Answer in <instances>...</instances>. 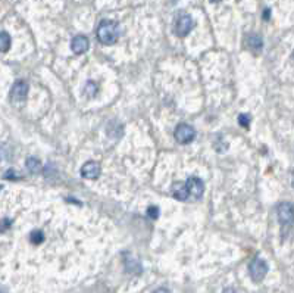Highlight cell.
I'll return each instance as SVG.
<instances>
[{"label":"cell","mask_w":294,"mask_h":293,"mask_svg":"<svg viewBox=\"0 0 294 293\" xmlns=\"http://www.w3.org/2000/svg\"><path fill=\"white\" fill-rule=\"evenodd\" d=\"M268 18H269V11L266 9V11H265V19H268Z\"/></svg>","instance_id":"cell-20"},{"label":"cell","mask_w":294,"mask_h":293,"mask_svg":"<svg viewBox=\"0 0 294 293\" xmlns=\"http://www.w3.org/2000/svg\"><path fill=\"white\" fill-rule=\"evenodd\" d=\"M11 225H12V221H11L9 218H3V220H0V233H5L6 230H9V228H11Z\"/></svg>","instance_id":"cell-16"},{"label":"cell","mask_w":294,"mask_h":293,"mask_svg":"<svg viewBox=\"0 0 294 293\" xmlns=\"http://www.w3.org/2000/svg\"><path fill=\"white\" fill-rule=\"evenodd\" d=\"M11 49V35L6 31H0V53H6Z\"/></svg>","instance_id":"cell-12"},{"label":"cell","mask_w":294,"mask_h":293,"mask_svg":"<svg viewBox=\"0 0 294 293\" xmlns=\"http://www.w3.org/2000/svg\"><path fill=\"white\" fill-rule=\"evenodd\" d=\"M147 215H149L152 220H157V218H159V208L150 207L147 209Z\"/></svg>","instance_id":"cell-17"},{"label":"cell","mask_w":294,"mask_h":293,"mask_svg":"<svg viewBox=\"0 0 294 293\" xmlns=\"http://www.w3.org/2000/svg\"><path fill=\"white\" fill-rule=\"evenodd\" d=\"M210 2H213V3H218V2H221V0H210Z\"/></svg>","instance_id":"cell-21"},{"label":"cell","mask_w":294,"mask_h":293,"mask_svg":"<svg viewBox=\"0 0 294 293\" xmlns=\"http://www.w3.org/2000/svg\"><path fill=\"white\" fill-rule=\"evenodd\" d=\"M222 293H236V290H234L232 287H226V289H224V292Z\"/></svg>","instance_id":"cell-19"},{"label":"cell","mask_w":294,"mask_h":293,"mask_svg":"<svg viewBox=\"0 0 294 293\" xmlns=\"http://www.w3.org/2000/svg\"><path fill=\"white\" fill-rule=\"evenodd\" d=\"M186 187H187V194H189V201L196 202L203 196L205 191V184L199 177H190L186 181Z\"/></svg>","instance_id":"cell-3"},{"label":"cell","mask_w":294,"mask_h":293,"mask_svg":"<svg viewBox=\"0 0 294 293\" xmlns=\"http://www.w3.org/2000/svg\"><path fill=\"white\" fill-rule=\"evenodd\" d=\"M249 273L255 283H259L268 274V264L263 259L255 258L249 265Z\"/></svg>","instance_id":"cell-4"},{"label":"cell","mask_w":294,"mask_h":293,"mask_svg":"<svg viewBox=\"0 0 294 293\" xmlns=\"http://www.w3.org/2000/svg\"><path fill=\"white\" fill-rule=\"evenodd\" d=\"M247 46L253 51V52H259L260 49H262V38H260L259 35H249L247 37Z\"/></svg>","instance_id":"cell-11"},{"label":"cell","mask_w":294,"mask_h":293,"mask_svg":"<svg viewBox=\"0 0 294 293\" xmlns=\"http://www.w3.org/2000/svg\"><path fill=\"white\" fill-rule=\"evenodd\" d=\"M194 27V21L190 15L187 14H180L177 19H175V24H173V31L178 37H186V35L190 33Z\"/></svg>","instance_id":"cell-2"},{"label":"cell","mask_w":294,"mask_h":293,"mask_svg":"<svg viewBox=\"0 0 294 293\" xmlns=\"http://www.w3.org/2000/svg\"><path fill=\"white\" fill-rule=\"evenodd\" d=\"M100 173H102L100 165L97 162H93V161L84 164L83 168H81V175L84 178H87V180H96V178H99Z\"/></svg>","instance_id":"cell-7"},{"label":"cell","mask_w":294,"mask_h":293,"mask_svg":"<svg viewBox=\"0 0 294 293\" xmlns=\"http://www.w3.org/2000/svg\"><path fill=\"white\" fill-rule=\"evenodd\" d=\"M153 293H171L168 289H163V287H160V289H157V290H155Z\"/></svg>","instance_id":"cell-18"},{"label":"cell","mask_w":294,"mask_h":293,"mask_svg":"<svg viewBox=\"0 0 294 293\" xmlns=\"http://www.w3.org/2000/svg\"><path fill=\"white\" fill-rule=\"evenodd\" d=\"M173 137L178 143L181 144H187L194 140L196 137V130L189 125V124H180L177 128H175V133H173Z\"/></svg>","instance_id":"cell-5"},{"label":"cell","mask_w":294,"mask_h":293,"mask_svg":"<svg viewBox=\"0 0 294 293\" xmlns=\"http://www.w3.org/2000/svg\"><path fill=\"white\" fill-rule=\"evenodd\" d=\"M172 196L177 201H189V194H187V187H186V183L183 181H177L172 184Z\"/></svg>","instance_id":"cell-10"},{"label":"cell","mask_w":294,"mask_h":293,"mask_svg":"<svg viewBox=\"0 0 294 293\" xmlns=\"http://www.w3.org/2000/svg\"><path fill=\"white\" fill-rule=\"evenodd\" d=\"M97 38L102 44H115L120 38V25L115 21L103 19L97 27Z\"/></svg>","instance_id":"cell-1"},{"label":"cell","mask_w":294,"mask_h":293,"mask_svg":"<svg viewBox=\"0 0 294 293\" xmlns=\"http://www.w3.org/2000/svg\"><path fill=\"white\" fill-rule=\"evenodd\" d=\"M278 218L281 224H291L293 223V205L291 204H282L278 208Z\"/></svg>","instance_id":"cell-8"},{"label":"cell","mask_w":294,"mask_h":293,"mask_svg":"<svg viewBox=\"0 0 294 293\" xmlns=\"http://www.w3.org/2000/svg\"><path fill=\"white\" fill-rule=\"evenodd\" d=\"M239 122L243 128H249V124H250V117L247 114H240L239 115Z\"/></svg>","instance_id":"cell-15"},{"label":"cell","mask_w":294,"mask_h":293,"mask_svg":"<svg viewBox=\"0 0 294 293\" xmlns=\"http://www.w3.org/2000/svg\"><path fill=\"white\" fill-rule=\"evenodd\" d=\"M28 94V83L19 80L11 88V99L12 102H24Z\"/></svg>","instance_id":"cell-6"},{"label":"cell","mask_w":294,"mask_h":293,"mask_svg":"<svg viewBox=\"0 0 294 293\" xmlns=\"http://www.w3.org/2000/svg\"><path fill=\"white\" fill-rule=\"evenodd\" d=\"M88 46H90V43H88V38L86 35H77L71 41V49L75 55H83L84 52H87Z\"/></svg>","instance_id":"cell-9"},{"label":"cell","mask_w":294,"mask_h":293,"mask_svg":"<svg viewBox=\"0 0 294 293\" xmlns=\"http://www.w3.org/2000/svg\"><path fill=\"white\" fill-rule=\"evenodd\" d=\"M27 168L31 171V173H38L41 170V164L40 161H37L35 158H28L27 161Z\"/></svg>","instance_id":"cell-13"},{"label":"cell","mask_w":294,"mask_h":293,"mask_svg":"<svg viewBox=\"0 0 294 293\" xmlns=\"http://www.w3.org/2000/svg\"><path fill=\"white\" fill-rule=\"evenodd\" d=\"M30 240H31V243H34V245L43 243V241H44V234H43V231H41V230H34V231H31Z\"/></svg>","instance_id":"cell-14"}]
</instances>
